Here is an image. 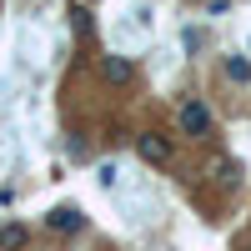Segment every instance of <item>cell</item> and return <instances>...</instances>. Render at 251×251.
Masks as SVG:
<instances>
[{
	"label": "cell",
	"instance_id": "obj_4",
	"mask_svg": "<svg viewBox=\"0 0 251 251\" xmlns=\"http://www.w3.org/2000/svg\"><path fill=\"white\" fill-rule=\"evenodd\" d=\"M100 80H106V86H126V80H131V60L126 55H106L100 60Z\"/></svg>",
	"mask_w": 251,
	"mask_h": 251
},
{
	"label": "cell",
	"instance_id": "obj_8",
	"mask_svg": "<svg viewBox=\"0 0 251 251\" xmlns=\"http://www.w3.org/2000/svg\"><path fill=\"white\" fill-rule=\"evenodd\" d=\"M71 25H75V35H91V10L75 5V10H71Z\"/></svg>",
	"mask_w": 251,
	"mask_h": 251
},
{
	"label": "cell",
	"instance_id": "obj_1",
	"mask_svg": "<svg viewBox=\"0 0 251 251\" xmlns=\"http://www.w3.org/2000/svg\"><path fill=\"white\" fill-rule=\"evenodd\" d=\"M176 131L186 141H201V136H211V111H206V100H181V111H176Z\"/></svg>",
	"mask_w": 251,
	"mask_h": 251
},
{
	"label": "cell",
	"instance_id": "obj_2",
	"mask_svg": "<svg viewBox=\"0 0 251 251\" xmlns=\"http://www.w3.org/2000/svg\"><path fill=\"white\" fill-rule=\"evenodd\" d=\"M136 151L146 166H171V141H166L161 131H141L136 136Z\"/></svg>",
	"mask_w": 251,
	"mask_h": 251
},
{
	"label": "cell",
	"instance_id": "obj_6",
	"mask_svg": "<svg viewBox=\"0 0 251 251\" xmlns=\"http://www.w3.org/2000/svg\"><path fill=\"white\" fill-rule=\"evenodd\" d=\"M211 181H216V186H236V181H241V166H236L231 156H211Z\"/></svg>",
	"mask_w": 251,
	"mask_h": 251
},
{
	"label": "cell",
	"instance_id": "obj_5",
	"mask_svg": "<svg viewBox=\"0 0 251 251\" xmlns=\"http://www.w3.org/2000/svg\"><path fill=\"white\" fill-rule=\"evenodd\" d=\"M25 246H30V231H25L20 221H5V226H0V251H25Z\"/></svg>",
	"mask_w": 251,
	"mask_h": 251
},
{
	"label": "cell",
	"instance_id": "obj_7",
	"mask_svg": "<svg viewBox=\"0 0 251 251\" xmlns=\"http://www.w3.org/2000/svg\"><path fill=\"white\" fill-rule=\"evenodd\" d=\"M226 80H231V86H246V80H251V60L246 55H226Z\"/></svg>",
	"mask_w": 251,
	"mask_h": 251
},
{
	"label": "cell",
	"instance_id": "obj_3",
	"mask_svg": "<svg viewBox=\"0 0 251 251\" xmlns=\"http://www.w3.org/2000/svg\"><path fill=\"white\" fill-rule=\"evenodd\" d=\"M46 226H50V231H55V236H75V231H80V226H86V216H80V211H75V206H55V211L46 216Z\"/></svg>",
	"mask_w": 251,
	"mask_h": 251
}]
</instances>
